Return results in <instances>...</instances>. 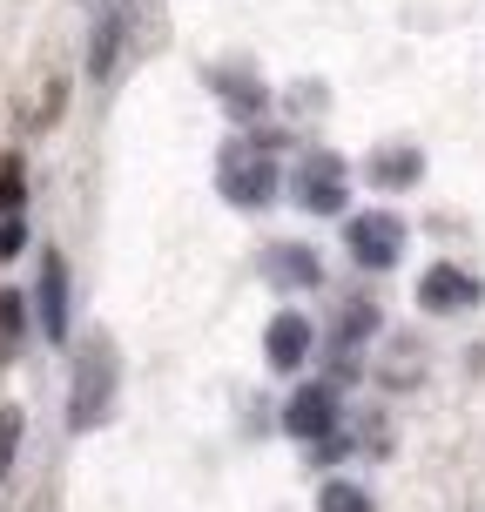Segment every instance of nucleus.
I'll return each mask as SVG.
<instances>
[{
    "instance_id": "obj_1",
    "label": "nucleus",
    "mask_w": 485,
    "mask_h": 512,
    "mask_svg": "<svg viewBox=\"0 0 485 512\" xmlns=\"http://www.w3.org/2000/svg\"><path fill=\"white\" fill-rule=\"evenodd\" d=\"M115 384H122V358L108 331H88L75 351V371H68V432H95L108 411H115Z\"/></svg>"
},
{
    "instance_id": "obj_2",
    "label": "nucleus",
    "mask_w": 485,
    "mask_h": 512,
    "mask_svg": "<svg viewBox=\"0 0 485 512\" xmlns=\"http://www.w3.org/2000/svg\"><path fill=\"white\" fill-rule=\"evenodd\" d=\"M270 149H277L270 135H250V142L236 135L230 149L216 155V189H223L236 209H263L277 196V155Z\"/></svg>"
},
{
    "instance_id": "obj_3",
    "label": "nucleus",
    "mask_w": 485,
    "mask_h": 512,
    "mask_svg": "<svg viewBox=\"0 0 485 512\" xmlns=\"http://www.w3.org/2000/svg\"><path fill=\"white\" fill-rule=\"evenodd\" d=\"M34 324H41V337L48 344H68V331H75V297H68V256L61 250H41V263H34Z\"/></svg>"
},
{
    "instance_id": "obj_4",
    "label": "nucleus",
    "mask_w": 485,
    "mask_h": 512,
    "mask_svg": "<svg viewBox=\"0 0 485 512\" xmlns=\"http://www.w3.org/2000/svg\"><path fill=\"white\" fill-rule=\"evenodd\" d=\"M290 196L317 216H337L344 209V155L337 149H297L290 162Z\"/></svg>"
},
{
    "instance_id": "obj_5",
    "label": "nucleus",
    "mask_w": 485,
    "mask_h": 512,
    "mask_svg": "<svg viewBox=\"0 0 485 512\" xmlns=\"http://www.w3.org/2000/svg\"><path fill=\"white\" fill-rule=\"evenodd\" d=\"M344 243H351V256H358L364 270H391L398 250H405V223H398L391 209H358V216L344 223Z\"/></svg>"
},
{
    "instance_id": "obj_6",
    "label": "nucleus",
    "mask_w": 485,
    "mask_h": 512,
    "mask_svg": "<svg viewBox=\"0 0 485 512\" xmlns=\"http://www.w3.org/2000/svg\"><path fill=\"white\" fill-rule=\"evenodd\" d=\"M337 418H344V411H337L331 384H304V391H290V405H283V432L317 445V438H337Z\"/></svg>"
},
{
    "instance_id": "obj_7",
    "label": "nucleus",
    "mask_w": 485,
    "mask_h": 512,
    "mask_svg": "<svg viewBox=\"0 0 485 512\" xmlns=\"http://www.w3.org/2000/svg\"><path fill=\"white\" fill-rule=\"evenodd\" d=\"M485 290H479V277H465L459 263H432L425 277H418V304L432 310V317H452V310H472Z\"/></svg>"
},
{
    "instance_id": "obj_8",
    "label": "nucleus",
    "mask_w": 485,
    "mask_h": 512,
    "mask_svg": "<svg viewBox=\"0 0 485 512\" xmlns=\"http://www.w3.org/2000/svg\"><path fill=\"white\" fill-rule=\"evenodd\" d=\"M128 41V0H108L88 27V81H115V54Z\"/></svg>"
},
{
    "instance_id": "obj_9",
    "label": "nucleus",
    "mask_w": 485,
    "mask_h": 512,
    "mask_svg": "<svg viewBox=\"0 0 485 512\" xmlns=\"http://www.w3.org/2000/svg\"><path fill=\"white\" fill-rule=\"evenodd\" d=\"M310 358V317L304 310H277L270 331H263V364L270 371H297Z\"/></svg>"
},
{
    "instance_id": "obj_10",
    "label": "nucleus",
    "mask_w": 485,
    "mask_h": 512,
    "mask_svg": "<svg viewBox=\"0 0 485 512\" xmlns=\"http://www.w3.org/2000/svg\"><path fill=\"white\" fill-rule=\"evenodd\" d=\"M263 277L277 283V290H317V283H324V263H317L304 243H270V250H263Z\"/></svg>"
},
{
    "instance_id": "obj_11",
    "label": "nucleus",
    "mask_w": 485,
    "mask_h": 512,
    "mask_svg": "<svg viewBox=\"0 0 485 512\" xmlns=\"http://www.w3.org/2000/svg\"><path fill=\"white\" fill-rule=\"evenodd\" d=\"M209 81H216V95H223V108H230V115H243V122L270 108V95H263V81H256L250 68H209Z\"/></svg>"
},
{
    "instance_id": "obj_12",
    "label": "nucleus",
    "mask_w": 485,
    "mask_h": 512,
    "mask_svg": "<svg viewBox=\"0 0 485 512\" xmlns=\"http://www.w3.org/2000/svg\"><path fill=\"white\" fill-rule=\"evenodd\" d=\"M418 176H425V155L405 149V142H391V149L371 155V182H378V189H405V182H418Z\"/></svg>"
},
{
    "instance_id": "obj_13",
    "label": "nucleus",
    "mask_w": 485,
    "mask_h": 512,
    "mask_svg": "<svg viewBox=\"0 0 485 512\" xmlns=\"http://www.w3.org/2000/svg\"><path fill=\"white\" fill-rule=\"evenodd\" d=\"M27 344V290H0V364H14Z\"/></svg>"
},
{
    "instance_id": "obj_14",
    "label": "nucleus",
    "mask_w": 485,
    "mask_h": 512,
    "mask_svg": "<svg viewBox=\"0 0 485 512\" xmlns=\"http://www.w3.org/2000/svg\"><path fill=\"white\" fill-rule=\"evenodd\" d=\"M0 216H27V155H0Z\"/></svg>"
},
{
    "instance_id": "obj_15",
    "label": "nucleus",
    "mask_w": 485,
    "mask_h": 512,
    "mask_svg": "<svg viewBox=\"0 0 485 512\" xmlns=\"http://www.w3.org/2000/svg\"><path fill=\"white\" fill-rule=\"evenodd\" d=\"M371 331H378V304H351L337 317V358H351V344H364Z\"/></svg>"
},
{
    "instance_id": "obj_16",
    "label": "nucleus",
    "mask_w": 485,
    "mask_h": 512,
    "mask_svg": "<svg viewBox=\"0 0 485 512\" xmlns=\"http://www.w3.org/2000/svg\"><path fill=\"white\" fill-rule=\"evenodd\" d=\"M317 512H371V492L351 486V479H331V486L317 492Z\"/></svg>"
},
{
    "instance_id": "obj_17",
    "label": "nucleus",
    "mask_w": 485,
    "mask_h": 512,
    "mask_svg": "<svg viewBox=\"0 0 485 512\" xmlns=\"http://www.w3.org/2000/svg\"><path fill=\"white\" fill-rule=\"evenodd\" d=\"M14 459H21V405L0 411V479L14 472Z\"/></svg>"
},
{
    "instance_id": "obj_18",
    "label": "nucleus",
    "mask_w": 485,
    "mask_h": 512,
    "mask_svg": "<svg viewBox=\"0 0 485 512\" xmlns=\"http://www.w3.org/2000/svg\"><path fill=\"white\" fill-rule=\"evenodd\" d=\"M27 250V216H0V263H14Z\"/></svg>"
}]
</instances>
